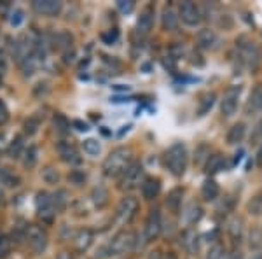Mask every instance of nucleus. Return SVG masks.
<instances>
[{"label": "nucleus", "mask_w": 262, "mask_h": 259, "mask_svg": "<svg viewBox=\"0 0 262 259\" xmlns=\"http://www.w3.org/2000/svg\"><path fill=\"white\" fill-rule=\"evenodd\" d=\"M94 240V235L91 230H79L77 233H75L74 237V245H75V250H79V252H86L87 249L91 247V243Z\"/></svg>", "instance_id": "nucleus-13"}, {"label": "nucleus", "mask_w": 262, "mask_h": 259, "mask_svg": "<svg viewBox=\"0 0 262 259\" xmlns=\"http://www.w3.org/2000/svg\"><path fill=\"white\" fill-rule=\"evenodd\" d=\"M82 147H84V152H86V154H89V156H98V154H100V151H102L100 142H98V140H94V139H87V140H84Z\"/></svg>", "instance_id": "nucleus-29"}, {"label": "nucleus", "mask_w": 262, "mask_h": 259, "mask_svg": "<svg viewBox=\"0 0 262 259\" xmlns=\"http://www.w3.org/2000/svg\"><path fill=\"white\" fill-rule=\"evenodd\" d=\"M206 259H229V254L225 252V249L222 245H213L212 249H210V252H208V257Z\"/></svg>", "instance_id": "nucleus-32"}, {"label": "nucleus", "mask_w": 262, "mask_h": 259, "mask_svg": "<svg viewBox=\"0 0 262 259\" xmlns=\"http://www.w3.org/2000/svg\"><path fill=\"white\" fill-rule=\"evenodd\" d=\"M0 200H2V191H0Z\"/></svg>", "instance_id": "nucleus-50"}, {"label": "nucleus", "mask_w": 262, "mask_h": 259, "mask_svg": "<svg viewBox=\"0 0 262 259\" xmlns=\"http://www.w3.org/2000/svg\"><path fill=\"white\" fill-rule=\"evenodd\" d=\"M236 48L238 53H240V60L243 61L248 69L255 70L260 63V51L253 42L247 41V39H240L236 41Z\"/></svg>", "instance_id": "nucleus-4"}, {"label": "nucleus", "mask_w": 262, "mask_h": 259, "mask_svg": "<svg viewBox=\"0 0 262 259\" xmlns=\"http://www.w3.org/2000/svg\"><path fill=\"white\" fill-rule=\"evenodd\" d=\"M182 196H184V189L182 187H175L172 193L168 195V198H166V207L172 212H178L182 205Z\"/></svg>", "instance_id": "nucleus-20"}, {"label": "nucleus", "mask_w": 262, "mask_h": 259, "mask_svg": "<svg viewBox=\"0 0 262 259\" xmlns=\"http://www.w3.org/2000/svg\"><path fill=\"white\" fill-rule=\"evenodd\" d=\"M257 165L262 167V146L259 147V151H257Z\"/></svg>", "instance_id": "nucleus-47"}, {"label": "nucleus", "mask_w": 262, "mask_h": 259, "mask_svg": "<svg viewBox=\"0 0 262 259\" xmlns=\"http://www.w3.org/2000/svg\"><path fill=\"white\" fill-rule=\"evenodd\" d=\"M42 177L47 184H54V182H58V172L54 170V168L47 167L46 170H42Z\"/></svg>", "instance_id": "nucleus-37"}, {"label": "nucleus", "mask_w": 262, "mask_h": 259, "mask_svg": "<svg viewBox=\"0 0 262 259\" xmlns=\"http://www.w3.org/2000/svg\"><path fill=\"white\" fill-rule=\"evenodd\" d=\"M26 240H28L30 249L35 254H42L47 247V235L39 226H28V230H26Z\"/></svg>", "instance_id": "nucleus-6"}, {"label": "nucleus", "mask_w": 262, "mask_h": 259, "mask_svg": "<svg viewBox=\"0 0 262 259\" xmlns=\"http://www.w3.org/2000/svg\"><path fill=\"white\" fill-rule=\"evenodd\" d=\"M165 165L175 177L184 175L187 168V149L184 144H173L165 154Z\"/></svg>", "instance_id": "nucleus-2"}, {"label": "nucleus", "mask_w": 262, "mask_h": 259, "mask_svg": "<svg viewBox=\"0 0 262 259\" xmlns=\"http://www.w3.org/2000/svg\"><path fill=\"white\" fill-rule=\"evenodd\" d=\"M23 21H25V11H23V9H14L13 13H11L9 23L13 26H19Z\"/></svg>", "instance_id": "nucleus-34"}, {"label": "nucleus", "mask_w": 262, "mask_h": 259, "mask_svg": "<svg viewBox=\"0 0 262 259\" xmlns=\"http://www.w3.org/2000/svg\"><path fill=\"white\" fill-rule=\"evenodd\" d=\"M35 207H37L39 215H41L44 221H47V222L53 221L56 210H54V207H53V198H51L46 191H41V193L37 195V198H35Z\"/></svg>", "instance_id": "nucleus-8"}, {"label": "nucleus", "mask_w": 262, "mask_h": 259, "mask_svg": "<svg viewBox=\"0 0 262 259\" xmlns=\"http://www.w3.org/2000/svg\"><path fill=\"white\" fill-rule=\"evenodd\" d=\"M218 193H220L218 184L213 179H206L203 182V187H201V195H203V198L206 200V202H212V200L217 198Z\"/></svg>", "instance_id": "nucleus-19"}, {"label": "nucleus", "mask_w": 262, "mask_h": 259, "mask_svg": "<svg viewBox=\"0 0 262 259\" xmlns=\"http://www.w3.org/2000/svg\"><path fill=\"white\" fill-rule=\"evenodd\" d=\"M225 165V159L222 154H213L208 158V161H206V172L208 174H217V172H220L222 168H224Z\"/></svg>", "instance_id": "nucleus-22"}, {"label": "nucleus", "mask_w": 262, "mask_h": 259, "mask_svg": "<svg viewBox=\"0 0 262 259\" xmlns=\"http://www.w3.org/2000/svg\"><path fill=\"white\" fill-rule=\"evenodd\" d=\"M129 165H131V151L126 147H119L107 156V159L103 161L102 170L107 177H117Z\"/></svg>", "instance_id": "nucleus-1"}, {"label": "nucleus", "mask_w": 262, "mask_h": 259, "mask_svg": "<svg viewBox=\"0 0 262 259\" xmlns=\"http://www.w3.org/2000/svg\"><path fill=\"white\" fill-rule=\"evenodd\" d=\"M245 133H247V126H245V123L233 124L227 132V144L229 146H236L238 142H241V140L245 139Z\"/></svg>", "instance_id": "nucleus-18"}, {"label": "nucleus", "mask_w": 262, "mask_h": 259, "mask_svg": "<svg viewBox=\"0 0 262 259\" xmlns=\"http://www.w3.org/2000/svg\"><path fill=\"white\" fill-rule=\"evenodd\" d=\"M259 107H262V93L259 91V89H255V91L250 95V102L247 105V112H250V109H252V112H255Z\"/></svg>", "instance_id": "nucleus-31"}, {"label": "nucleus", "mask_w": 262, "mask_h": 259, "mask_svg": "<svg viewBox=\"0 0 262 259\" xmlns=\"http://www.w3.org/2000/svg\"><path fill=\"white\" fill-rule=\"evenodd\" d=\"M34 9L39 14H46V16H56L61 11V4L58 0H35Z\"/></svg>", "instance_id": "nucleus-12"}, {"label": "nucleus", "mask_w": 262, "mask_h": 259, "mask_svg": "<svg viewBox=\"0 0 262 259\" xmlns=\"http://www.w3.org/2000/svg\"><path fill=\"white\" fill-rule=\"evenodd\" d=\"M240 93L241 88L240 86H231V88L225 89L224 96H222V104H220V111L225 117H231L238 109V102H240Z\"/></svg>", "instance_id": "nucleus-7"}, {"label": "nucleus", "mask_w": 262, "mask_h": 259, "mask_svg": "<svg viewBox=\"0 0 262 259\" xmlns=\"http://www.w3.org/2000/svg\"><path fill=\"white\" fill-rule=\"evenodd\" d=\"M37 128H39V121L34 119V117H30V119L25 123V132L28 133V135H35V133H37Z\"/></svg>", "instance_id": "nucleus-41"}, {"label": "nucleus", "mask_w": 262, "mask_h": 259, "mask_svg": "<svg viewBox=\"0 0 262 259\" xmlns=\"http://www.w3.org/2000/svg\"><path fill=\"white\" fill-rule=\"evenodd\" d=\"M213 104H215V93H205V95L201 96V100H200V109H198V114H200V116H205V114L213 107Z\"/></svg>", "instance_id": "nucleus-25"}, {"label": "nucleus", "mask_w": 262, "mask_h": 259, "mask_svg": "<svg viewBox=\"0 0 262 259\" xmlns=\"http://www.w3.org/2000/svg\"><path fill=\"white\" fill-rule=\"evenodd\" d=\"M248 212L253 215H260L262 214V191L257 193L252 200L248 202Z\"/></svg>", "instance_id": "nucleus-30"}, {"label": "nucleus", "mask_w": 262, "mask_h": 259, "mask_svg": "<svg viewBox=\"0 0 262 259\" xmlns=\"http://www.w3.org/2000/svg\"><path fill=\"white\" fill-rule=\"evenodd\" d=\"M196 42L201 49H213V48H217V44H218V37L213 30L203 28V30H200V34H198Z\"/></svg>", "instance_id": "nucleus-14"}, {"label": "nucleus", "mask_w": 262, "mask_h": 259, "mask_svg": "<svg viewBox=\"0 0 262 259\" xmlns=\"http://www.w3.org/2000/svg\"><path fill=\"white\" fill-rule=\"evenodd\" d=\"M23 149H25V142H23V137H16V139L11 142L9 149H7V152H9L11 158H19L23 152Z\"/></svg>", "instance_id": "nucleus-28"}, {"label": "nucleus", "mask_w": 262, "mask_h": 259, "mask_svg": "<svg viewBox=\"0 0 262 259\" xmlns=\"http://www.w3.org/2000/svg\"><path fill=\"white\" fill-rule=\"evenodd\" d=\"M74 126L79 130V132H87V124L86 123H82V121H74Z\"/></svg>", "instance_id": "nucleus-46"}, {"label": "nucleus", "mask_w": 262, "mask_h": 259, "mask_svg": "<svg viewBox=\"0 0 262 259\" xmlns=\"http://www.w3.org/2000/svg\"><path fill=\"white\" fill-rule=\"evenodd\" d=\"M58 152L65 163H69V165L81 163V156H79L77 149H75L74 146H70V144H65V142L58 144Z\"/></svg>", "instance_id": "nucleus-15"}, {"label": "nucleus", "mask_w": 262, "mask_h": 259, "mask_svg": "<svg viewBox=\"0 0 262 259\" xmlns=\"http://www.w3.org/2000/svg\"><path fill=\"white\" fill-rule=\"evenodd\" d=\"M91 200H93L94 207H98V209H103V207L107 205V202H109V193H107V189L103 186H98V187H94V189H93Z\"/></svg>", "instance_id": "nucleus-21"}, {"label": "nucleus", "mask_w": 262, "mask_h": 259, "mask_svg": "<svg viewBox=\"0 0 262 259\" xmlns=\"http://www.w3.org/2000/svg\"><path fill=\"white\" fill-rule=\"evenodd\" d=\"M117 37H119L117 30H110V32H107V34L102 35V39H103V42H105V44H114V42L117 41Z\"/></svg>", "instance_id": "nucleus-42"}, {"label": "nucleus", "mask_w": 262, "mask_h": 259, "mask_svg": "<svg viewBox=\"0 0 262 259\" xmlns=\"http://www.w3.org/2000/svg\"><path fill=\"white\" fill-rule=\"evenodd\" d=\"M117 9L124 14H129L135 9V2L133 0H117Z\"/></svg>", "instance_id": "nucleus-40"}, {"label": "nucleus", "mask_w": 262, "mask_h": 259, "mask_svg": "<svg viewBox=\"0 0 262 259\" xmlns=\"http://www.w3.org/2000/svg\"><path fill=\"white\" fill-rule=\"evenodd\" d=\"M137 210H138L137 200H135L133 196H124L117 207V217L121 219V222H129L131 219L135 217Z\"/></svg>", "instance_id": "nucleus-11"}, {"label": "nucleus", "mask_w": 262, "mask_h": 259, "mask_svg": "<svg viewBox=\"0 0 262 259\" xmlns=\"http://www.w3.org/2000/svg\"><path fill=\"white\" fill-rule=\"evenodd\" d=\"M161 191V180L149 177L142 182V195H144L145 200H154Z\"/></svg>", "instance_id": "nucleus-16"}, {"label": "nucleus", "mask_w": 262, "mask_h": 259, "mask_svg": "<svg viewBox=\"0 0 262 259\" xmlns=\"http://www.w3.org/2000/svg\"><path fill=\"white\" fill-rule=\"evenodd\" d=\"M72 35H70L69 32H61L58 35H54V48L59 49V51H67L72 46Z\"/></svg>", "instance_id": "nucleus-23"}, {"label": "nucleus", "mask_w": 262, "mask_h": 259, "mask_svg": "<svg viewBox=\"0 0 262 259\" xmlns=\"http://www.w3.org/2000/svg\"><path fill=\"white\" fill-rule=\"evenodd\" d=\"M121 179V189H135L144 182V167L140 163H131L124 172Z\"/></svg>", "instance_id": "nucleus-5"}, {"label": "nucleus", "mask_w": 262, "mask_h": 259, "mask_svg": "<svg viewBox=\"0 0 262 259\" xmlns=\"http://www.w3.org/2000/svg\"><path fill=\"white\" fill-rule=\"evenodd\" d=\"M7 119H9V111H7L6 104L0 100V126H2V124H6Z\"/></svg>", "instance_id": "nucleus-43"}, {"label": "nucleus", "mask_w": 262, "mask_h": 259, "mask_svg": "<svg viewBox=\"0 0 262 259\" xmlns=\"http://www.w3.org/2000/svg\"><path fill=\"white\" fill-rule=\"evenodd\" d=\"M0 179H2L4 184H7V186H11V187H13V186H18V182H19L18 177L11 174V172H7V170H2V172H0Z\"/></svg>", "instance_id": "nucleus-36"}, {"label": "nucleus", "mask_w": 262, "mask_h": 259, "mask_svg": "<svg viewBox=\"0 0 262 259\" xmlns=\"http://www.w3.org/2000/svg\"><path fill=\"white\" fill-rule=\"evenodd\" d=\"M178 14H180L178 18H180L182 21H184L185 25H189V26H196L198 23L201 21L200 9H198V6H196V4H192V2H182L180 9H178Z\"/></svg>", "instance_id": "nucleus-10"}, {"label": "nucleus", "mask_w": 262, "mask_h": 259, "mask_svg": "<svg viewBox=\"0 0 262 259\" xmlns=\"http://www.w3.org/2000/svg\"><path fill=\"white\" fill-rule=\"evenodd\" d=\"M201 215H203L201 207L198 205V203H190L187 212H185V221H187V224H194L196 221H200Z\"/></svg>", "instance_id": "nucleus-27"}, {"label": "nucleus", "mask_w": 262, "mask_h": 259, "mask_svg": "<svg viewBox=\"0 0 262 259\" xmlns=\"http://www.w3.org/2000/svg\"><path fill=\"white\" fill-rule=\"evenodd\" d=\"M7 72V54L4 49H0V74Z\"/></svg>", "instance_id": "nucleus-44"}, {"label": "nucleus", "mask_w": 262, "mask_h": 259, "mask_svg": "<svg viewBox=\"0 0 262 259\" xmlns=\"http://www.w3.org/2000/svg\"><path fill=\"white\" fill-rule=\"evenodd\" d=\"M152 25H154V14H152V11H150V9H145L144 13L140 14L138 21H137V30H138V34H142V35L149 34L150 30H152Z\"/></svg>", "instance_id": "nucleus-17"}, {"label": "nucleus", "mask_w": 262, "mask_h": 259, "mask_svg": "<svg viewBox=\"0 0 262 259\" xmlns=\"http://www.w3.org/2000/svg\"><path fill=\"white\" fill-rule=\"evenodd\" d=\"M67 193L65 191H59V193L54 195V198H53V207H54V210H61L63 207L67 205Z\"/></svg>", "instance_id": "nucleus-38"}, {"label": "nucleus", "mask_w": 262, "mask_h": 259, "mask_svg": "<svg viewBox=\"0 0 262 259\" xmlns=\"http://www.w3.org/2000/svg\"><path fill=\"white\" fill-rule=\"evenodd\" d=\"M241 219H234V221L231 222V226H229V231H231V235H233V238H234V242H240V238H241Z\"/></svg>", "instance_id": "nucleus-35"}, {"label": "nucleus", "mask_w": 262, "mask_h": 259, "mask_svg": "<svg viewBox=\"0 0 262 259\" xmlns=\"http://www.w3.org/2000/svg\"><path fill=\"white\" fill-rule=\"evenodd\" d=\"M161 214L157 209H152L145 221V228H144V235H145V242H152L159 237L161 233Z\"/></svg>", "instance_id": "nucleus-9"}, {"label": "nucleus", "mask_w": 262, "mask_h": 259, "mask_svg": "<svg viewBox=\"0 0 262 259\" xmlns=\"http://www.w3.org/2000/svg\"><path fill=\"white\" fill-rule=\"evenodd\" d=\"M54 126H56V132L58 133L65 135V133L69 132V128H70V123L63 116H56V117H54Z\"/></svg>", "instance_id": "nucleus-33"}, {"label": "nucleus", "mask_w": 262, "mask_h": 259, "mask_svg": "<svg viewBox=\"0 0 262 259\" xmlns=\"http://www.w3.org/2000/svg\"><path fill=\"white\" fill-rule=\"evenodd\" d=\"M252 139H253V140H262V117H260L259 123L255 124V128H253Z\"/></svg>", "instance_id": "nucleus-45"}, {"label": "nucleus", "mask_w": 262, "mask_h": 259, "mask_svg": "<svg viewBox=\"0 0 262 259\" xmlns=\"http://www.w3.org/2000/svg\"><path fill=\"white\" fill-rule=\"evenodd\" d=\"M162 26L166 30H175L178 26V16L175 14L173 9H165V13H162Z\"/></svg>", "instance_id": "nucleus-24"}, {"label": "nucleus", "mask_w": 262, "mask_h": 259, "mask_svg": "<svg viewBox=\"0 0 262 259\" xmlns=\"http://www.w3.org/2000/svg\"><path fill=\"white\" fill-rule=\"evenodd\" d=\"M39 161V149L35 146H28V149L25 151V158H23V165L26 168H34Z\"/></svg>", "instance_id": "nucleus-26"}, {"label": "nucleus", "mask_w": 262, "mask_h": 259, "mask_svg": "<svg viewBox=\"0 0 262 259\" xmlns=\"http://www.w3.org/2000/svg\"><path fill=\"white\" fill-rule=\"evenodd\" d=\"M59 259H70V256H69V254H65V252H63L61 256H59Z\"/></svg>", "instance_id": "nucleus-49"}, {"label": "nucleus", "mask_w": 262, "mask_h": 259, "mask_svg": "<svg viewBox=\"0 0 262 259\" xmlns=\"http://www.w3.org/2000/svg\"><path fill=\"white\" fill-rule=\"evenodd\" d=\"M229 259H243V257H241V252H240V250H234L231 256H229Z\"/></svg>", "instance_id": "nucleus-48"}, {"label": "nucleus", "mask_w": 262, "mask_h": 259, "mask_svg": "<svg viewBox=\"0 0 262 259\" xmlns=\"http://www.w3.org/2000/svg\"><path fill=\"white\" fill-rule=\"evenodd\" d=\"M11 252V240L6 235H0V257H6Z\"/></svg>", "instance_id": "nucleus-39"}, {"label": "nucleus", "mask_w": 262, "mask_h": 259, "mask_svg": "<svg viewBox=\"0 0 262 259\" xmlns=\"http://www.w3.org/2000/svg\"><path fill=\"white\" fill-rule=\"evenodd\" d=\"M135 243H137V235L133 231H119L116 237L109 243V254L110 256H119V254H126L133 250Z\"/></svg>", "instance_id": "nucleus-3"}]
</instances>
